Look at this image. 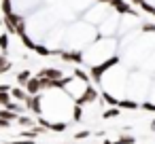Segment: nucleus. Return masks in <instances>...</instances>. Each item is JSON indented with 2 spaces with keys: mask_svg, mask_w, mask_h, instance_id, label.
Masks as SVG:
<instances>
[{
  "mask_svg": "<svg viewBox=\"0 0 155 144\" xmlns=\"http://www.w3.org/2000/svg\"><path fill=\"white\" fill-rule=\"evenodd\" d=\"M5 28H7V34H15V36H21L26 34V24H24V17L17 15L15 11L13 13H7L5 19H2Z\"/></svg>",
  "mask_w": 155,
  "mask_h": 144,
  "instance_id": "obj_1",
  "label": "nucleus"
},
{
  "mask_svg": "<svg viewBox=\"0 0 155 144\" xmlns=\"http://www.w3.org/2000/svg\"><path fill=\"white\" fill-rule=\"evenodd\" d=\"M119 62V57L117 55H113L110 59H106V62H102V64H96V66H91V72H89V76L94 78V81H100V76L108 70V68H113L115 64Z\"/></svg>",
  "mask_w": 155,
  "mask_h": 144,
  "instance_id": "obj_2",
  "label": "nucleus"
},
{
  "mask_svg": "<svg viewBox=\"0 0 155 144\" xmlns=\"http://www.w3.org/2000/svg\"><path fill=\"white\" fill-rule=\"evenodd\" d=\"M96 100H98V89H96V87H91V85H85L83 93L77 98V102H74V104L85 106V104H91V102H96Z\"/></svg>",
  "mask_w": 155,
  "mask_h": 144,
  "instance_id": "obj_3",
  "label": "nucleus"
},
{
  "mask_svg": "<svg viewBox=\"0 0 155 144\" xmlns=\"http://www.w3.org/2000/svg\"><path fill=\"white\" fill-rule=\"evenodd\" d=\"M26 108L32 112V114H36V117H43V98L36 93V95H28L26 98Z\"/></svg>",
  "mask_w": 155,
  "mask_h": 144,
  "instance_id": "obj_4",
  "label": "nucleus"
},
{
  "mask_svg": "<svg viewBox=\"0 0 155 144\" xmlns=\"http://www.w3.org/2000/svg\"><path fill=\"white\" fill-rule=\"evenodd\" d=\"M110 7H113V11H117L119 15H138L127 2H123V0H110V2H108Z\"/></svg>",
  "mask_w": 155,
  "mask_h": 144,
  "instance_id": "obj_5",
  "label": "nucleus"
},
{
  "mask_svg": "<svg viewBox=\"0 0 155 144\" xmlns=\"http://www.w3.org/2000/svg\"><path fill=\"white\" fill-rule=\"evenodd\" d=\"M60 57H62L64 62L83 64V53H81V51H60Z\"/></svg>",
  "mask_w": 155,
  "mask_h": 144,
  "instance_id": "obj_6",
  "label": "nucleus"
},
{
  "mask_svg": "<svg viewBox=\"0 0 155 144\" xmlns=\"http://www.w3.org/2000/svg\"><path fill=\"white\" fill-rule=\"evenodd\" d=\"M36 76H47V78H51V81H58V78L64 76V72H62L60 68H43Z\"/></svg>",
  "mask_w": 155,
  "mask_h": 144,
  "instance_id": "obj_7",
  "label": "nucleus"
},
{
  "mask_svg": "<svg viewBox=\"0 0 155 144\" xmlns=\"http://www.w3.org/2000/svg\"><path fill=\"white\" fill-rule=\"evenodd\" d=\"M24 89H26L30 95H36V93H41V81H38V76H30Z\"/></svg>",
  "mask_w": 155,
  "mask_h": 144,
  "instance_id": "obj_8",
  "label": "nucleus"
},
{
  "mask_svg": "<svg viewBox=\"0 0 155 144\" xmlns=\"http://www.w3.org/2000/svg\"><path fill=\"white\" fill-rule=\"evenodd\" d=\"M9 93H11V98H13V100H17V102H26V98L30 95L24 87H11V91H9Z\"/></svg>",
  "mask_w": 155,
  "mask_h": 144,
  "instance_id": "obj_9",
  "label": "nucleus"
},
{
  "mask_svg": "<svg viewBox=\"0 0 155 144\" xmlns=\"http://www.w3.org/2000/svg\"><path fill=\"white\" fill-rule=\"evenodd\" d=\"M41 127H47L51 131H64L66 129V123H51V121H45V119H38Z\"/></svg>",
  "mask_w": 155,
  "mask_h": 144,
  "instance_id": "obj_10",
  "label": "nucleus"
},
{
  "mask_svg": "<svg viewBox=\"0 0 155 144\" xmlns=\"http://www.w3.org/2000/svg\"><path fill=\"white\" fill-rule=\"evenodd\" d=\"M119 108L121 110H136V108H140V104L134 100H119Z\"/></svg>",
  "mask_w": 155,
  "mask_h": 144,
  "instance_id": "obj_11",
  "label": "nucleus"
},
{
  "mask_svg": "<svg viewBox=\"0 0 155 144\" xmlns=\"http://www.w3.org/2000/svg\"><path fill=\"white\" fill-rule=\"evenodd\" d=\"M121 114V108L119 106H110V108H106L104 112H102V119H115V117H119Z\"/></svg>",
  "mask_w": 155,
  "mask_h": 144,
  "instance_id": "obj_12",
  "label": "nucleus"
},
{
  "mask_svg": "<svg viewBox=\"0 0 155 144\" xmlns=\"http://www.w3.org/2000/svg\"><path fill=\"white\" fill-rule=\"evenodd\" d=\"M34 53L36 55H41V57H47V55H53L55 51H51L49 47H45V45H34Z\"/></svg>",
  "mask_w": 155,
  "mask_h": 144,
  "instance_id": "obj_13",
  "label": "nucleus"
},
{
  "mask_svg": "<svg viewBox=\"0 0 155 144\" xmlns=\"http://www.w3.org/2000/svg\"><path fill=\"white\" fill-rule=\"evenodd\" d=\"M17 117H19V114H17V112H11L9 108H0V119H7V121L13 123V121H17Z\"/></svg>",
  "mask_w": 155,
  "mask_h": 144,
  "instance_id": "obj_14",
  "label": "nucleus"
},
{
  "mask_svg": "<svg viewBox=\"0 0 155 144\" xmlns=\"http://www.w3.org/2000/svg\"><path fill=\"white\" fill-rule=\"evenodd\" d=\"M32 74H30V70H21L19 74H17V85L19 87H26V83H28V78H30Z\"/></svg>",
  "mask_w": 155,
  "mask_h": 144,
  "instance_id": "obj_15",
  "label": "nucleus"
},
{
  "mask_svg": "<svg viewBox=\"0 0 155 144\" xmlns=\"http://www.w3.org/2000/svg\"><path fill=\"white\" fill-rule=\"evenodd\" d=\"M11 70V62L7 59V55H0V74H5Z\"/></svg>",
  "mask_w": 155,
  "mask_h": 144,
  "instance_id": "obj_16",
  "label": "nucleus"
},
{
  "mask_svg": "<svg viewBox=\"0 0 155 144\" xmlns=\"http://www.w3.org/2000/svg\"><path fill=\"white\" fill-rule=\"evenodd\" d=\"M74 76H77V78H79V81H83V83H85V85H89V81H91V76H89V74H87V72H83V70H81V68H77V70H74Z\"/></svg>",
  "mask_w": 155,
  "mask_h": 144,
  "instance_id": "obj_17",
  "label": "nucleus"
},
{
  "mask_svg": "<svg viewBox=\"0 0 155 144\" xmlns=\"http://www.w3.org/2000/svg\"><path fill=\"white\" fill-rule=\"evenodd\" d=\"M19 38H21V43H24V47H26V49H30V51H34V45H36V43H34V40H32V38H30L28 34H21Z\"/></svg>",
  "mask_w": 155,
  "mask_h": 144,
  "instance_id": "obj_18",
  "label": "nucleus"
},
{
  "mask_svg": "<svg viewBox=\"0 0 155 144\" xmlns=\"http://www.w3.org/2000/svg\"><path fill=\"white\" fill-rule=\"evenodd\" d=\"M5 108H9L11 112H17V114H19L21 110H24V106H21V102H13V100H11V102H9V104H7Z\"/></svg>",
  "mask_w": 155,
  "mask_h": 144,
  "instance_id": "obj_19",
  "label": "nucleus"
},
{
  "mask_svg": "<svg viewBox=\"0 0 155 144\" xmlns=\"http://www.w3.org/2000/svg\"><path fill=\"white\" fill-rule=\"evenodd\" d=\"M7 49H9V34H7V32H2V34H0V51L5 53Z\"/></svg>",
  "mask_w": 155,
  "mask_h": 144,
  "instance_id": "obj_20",
  "label": "nucleus"
},
{
  "mask_svg": "<svg viewBox=\"0 0 155 144\" xmlns=\"http://www.w3.org/2000/svg\"><path fill=\"white\" fill-rule=\"evenodd\" d=\"M11 100H13V98H11V93H9V91H0V108H5Z\"/></svg>",
  "mask_w": 155,
  "mask_h": 144,
  "instance_id": "obj_21",
  "label": "nucleus"
},
{
  "mask_svg": "<svg viewBox=\"0 0 155 144\" xmlns=\"http://www.w3.org/2000/svg\"><path fill=\"white\" fill-rule=\"evenodd\" d=\"M102 100H104L108 106H119V100H117V98H113L110 93H102Z\"/></svg>",
  "mask_w": 155,
  "mask_h": 144,
  "instance_id": "obj_22",
  "label": "nucleus"
},
{
  "mask_svg": "<svg viewBox=\"0 0 155 144\" xmlns=\"http://www.w3.org/2000/svg\"><path fill=\"white\" fill-rule=\"evenodd\" d=\"M72 119H74V121H81V119H83V106L74 104V110H72Z\"/></svg>",
  "mask_w": 155,
  "mask_h": 144,
  "instance_id": "obj_23",
  "label": "nucleus"
},
{
  "mask_svg": "<svg viewBox=\"0 0 155 144\" xmlns=\"http://www.w3.org/2000/svg\"><path fill=\"white\" fill-rule=\"evenodd\" d=\"M136 142V138L134 136H121L117 142H113V144H134Z\"/></svg>",
  "mask_w": 155,
  "mask_h": 144,
  "instance_id": "obj_24",
  "label": "nucleus"
},
{
  "mask_svg": "<svg viewBox=\"0 0 155 144\" xmlns=\"http://www.w3.org/2000/svg\"><path fill=\"white\" fill-rule=\"evenodd\" d=\"M17 123L19 125H24V127H28V125H34V119H30V117H17Z\"/></svg>",
  "mask_w": 155,
  "mask_h": 144,
  "instance_id": "obj_25",
  "label": "nucleus"
},
{
  "mask_svg": "<svg viewBox=\"0 0 155 144\" xmlns=\"http://www.w3.org/2000/svg\"><path fill=\"white\" fill-rule=\"evenodd\" d=\"M142 32H149V34L153 32L155 34V24H151V21L149 24H142Z\"/></svg>",
  "mask_w": 155,
  "mask_h": 144,
  "instance_id": "obj_26",
  "label": "nucleus"
},
{
  "mask_svg": "<svg viewBox=\"0 0 155 144\" xmlns=\"http://www.w3.org/2000/svg\"><path fill=\"white\" fill-rule=\"evenodd\" d=\"M140 108H142V110H149V112H155V104H151V102H144Z\"/></svg>",
  "mask_w": 155,
  "mask_h": 144,
  "instance_id": "obj_27",
  "label": "nucleus"
},
{
  "mask_svg": "<svg viewBox=\"0 0 155 144\" xmlns=\"http://www.w3.org/2000/svg\"><path fill=\"white\" fill-rule=\"evenodd\" d=\"M89 136H91V131L85 129V131H79V133H77V140H83V138H89Z\"/></svg>",
  "mask_w": 155,
  "mask_h": 144,
  "instance_id": "obj_28",
  "label": "nucleus"
},
{
  "mask_svg": "<svg viewBox=\"0 0 155 144\" xmlns=\"http://www.w3.org/2000/svg\"><path fill=\"white\" fill-rule=\"evenodd\" d=\"M11 144H34V140H15V142H11Z\"/></svg>",
  "mask_w": 155,
  "mask_h": 144,
  "instance_id": "obj_29",
  "label": "nucleus"
},
{
  "mask_svg": "<svg viewBox=\"0 0 155 144\" xmlns=\"http://www.w3.org/2000/svg\"><path fill=\"white\" fill-rule=\"evenodd\" d=\"M0 127H2V129L11 127V121H7V119H0Z\"/></svg>",
  "mask_w": 155,
  "mask_h": 144,
  "instance_id": "obj_30",
  "label": "nucleus"
},
{
  "mask_svg": "<svg viewBox=\"0 0 155 144\" xmlns=\"http://www.w3.org/2000/svg\"><path fill=\"white\" fill-rule=\"evenodd\" d=\"M130 2H132V5H138V7H140V5L144 2V0H130Z\"/></svg>",
  "mask_w": 155,
  "mask_h": 144,
  "instance_id": "obj_31",
  "label": "nucleus"
},
{
  "mask_svg": "<svg viewBox=\"0 0 155 144\" xmlns=\"http://www.w3.org/2000/svg\"><path fill=\"white\" fill-rule=\"evenodd\" d=\"M100 2H110V0H100Z\"/></svg>",
  "mask_w": 155,
  "mask_h": 144,
  "instance_id": "obj_32",
  "label": "nucleus"
},
{
  "mask_svg": "<svg viewBox=\"0 0 155 144\" xmlns=\"http://www.w3.org/2000/svg\"><path fill=\"white\" fill-rule=\"evenodd\" d=\"M104 144H113V142H108V140H106V142H104Z\"/></svg>",
  "mask_w": 155,
  "mask_h": 144,
  "instance_id": "obj_33",
  "label": "nucleus"
}]
</instances>
